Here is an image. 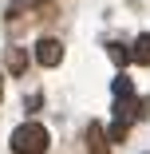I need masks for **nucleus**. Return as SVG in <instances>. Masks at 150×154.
<instances>
[{
	"instance_id": "nucleus-4",
	"label": "nucleus",
	"mask_w": 150,
	"mask_h": 154,
	"mask_svg": "<svg viewBox=\"0 0 150 154\" xmlns=\"http://www.w3.org/2000/svg\"><path fill=\"white\" fill-rule=\"evenodd\" d=\"M130 55H134V63H142V67H150V32H142V36L134 40V48H130Z\"/></svg>"
},
{
	"instance_id": "nucleus-7",
	"label": "nucleus",
	"mask_w": 150,
	"mask_h": 154,
	"mask_svg": "<svg viewBox=\"0 0 150 154\" xmlns=\"http://www.w3.org/2000/svg\"><path fill=\"white\" fill-rule=\"evenodd\" d=\"M8 67H12V71H16V75H20V71H24V67H28V55H24V51H20V48H12V51H8Z\"/></svg>"
},
{
	"instance_id": "nucleus-1",
	"label": "nucleus",
	"mask_w": 150,
	"mask_h": 154,
	"mask_svg": "<svg viewBox=\"0 0 150 154\" xmlns=\"http://www.w3.org/2000/svg\"><path fill=\"white\" fill-rule=\"evenodd\" d=\"M8 146H12V154H47L51 134L40 127V122H24V127H16V131H12Z\"/></svg>"
},
{
	"instance_id": "nucleus-8",
	"label": "nucleus",
	"mask_w": 150,
	"mask_h": 154,
	"mask_svg": "<svg viewBox=\"0 0 150 154\" xmlns=\"http://www.w3.org/2000/svg\"><path fill=\"white\" fill-rule=\"evenodd\" d=\"M0 95H4V75H0Z\"/></svg>"
},
{
	"instance_id": "nucleus-3",
	"label": "nucleus",
	"mask_w": 150,
	"mask_h": 154,
	"mask_svg": "<svg viewBox=\"0 0 150 154\" xmlns=\"http://www.w3.org/2000/svg\"><path fill=\"white\" fill-rule=\"evenodd\" d=\"M87 150H91V154H107V134H103L99 122L87 127Z\"/></svg>"
},
{
	"instance_id": "nucleus-6",
	"label": "nucleus",
	"mask_w": 150,
	"mask_h": 154,
	"mask_svg": "<svg viewBox=\"0 0 150 154\" xmlns=\"http://www.w3.org/2000/svg\"><path fill=\"white\" fill-rule=\"evenodd\" d=\"M107 55L115 59V63H118V67H127V63H130V59H134V55H130V48H123V44H107Z\"/></svg>"
},
{
	"instance_id": "nucleus-5",
	"label": "nucleus",
	"mask_w": 150,
	"mask_h": 154,
	"mask_svg": "<svg viewBox=\"0 0 150 154\" xmlns=\"http://www.w3.org/2000/svg\"><path fill=\"white\" fill-rule=\"evenodd\" d=\"M111 95H115V99H127V95H134V83H130L127 75H115V83H111Z\"/></svg>"
},
{
	"instance_id": "nucleus-2",
	"label": "nucleus",
	"mask_w": 150,
	"mask_h": 154,
	"mask_svg": "<svg viewBox=\"0 0 150 154\" xmlns=\"http://www.w3.org/2000/svg\"><path fill=\"white\" fill-rule=\"evenodd\" d=\"M36 63L40 67H59V63H63V44L51 40V36L36 40Z\"/></svg>"
}]
</instances>
